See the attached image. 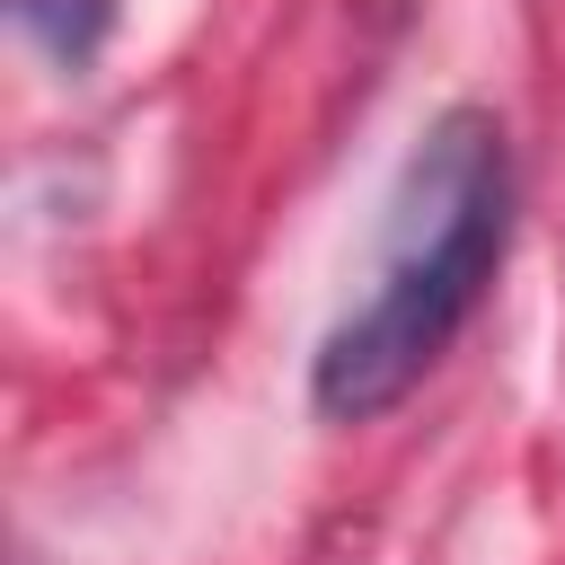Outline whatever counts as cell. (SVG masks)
<instances>
[{
    "mask_svg": "<svg viewBox=\"0 0 565 565\" xmlns=\"http://www.w3.org/2000/svg\"><path fill=\"white\" fill-rule=\"evenodd\" d=\"M9 18H18V35H26V44H44L62 71H79V62L106 44L115 0H9Z\"/></svg>",
    "mask_w": 565,
    "mask_h": 565,
    "instance_id": "2",
    "label": "cell"
},
{
    "mask_svg": "<svg viewBox=\"0 0 565 565\" xmlns=\"http://www.w3.org/2000/svg\"><path fill=\"white\" fill-rule=\"evenodd\" d=\"M503 230H512L503 124L486 106L433 115V132L415 141V159L397 177L380 274L318 344V371H309L318 415H335V424L388 415L441 362V344L468 327V309L486 300V282L503 265Z\"/></svg>",
    "mask_w": 565,
    "mask_h": 565,
    "instance_id": "1",
    "label": "cell"
}]
</instances>
